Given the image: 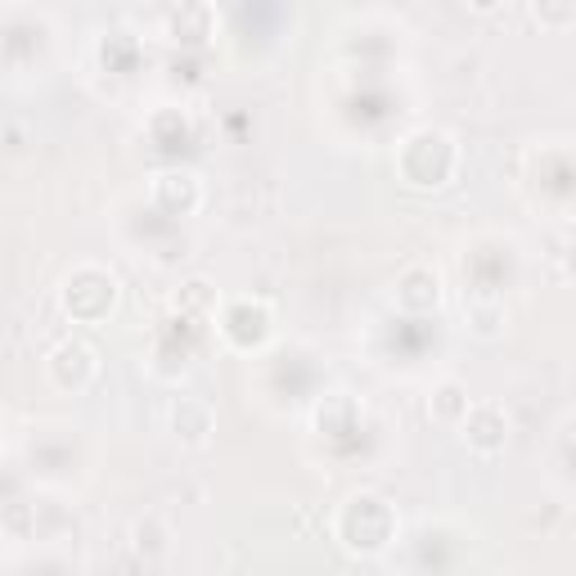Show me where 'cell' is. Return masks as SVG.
Masks as SVG:
<instances>
[{
  "label": "cell",
  "instance_id": "cell-2",
  "mask_svg": "<svg viewBox=\"0 0 576 576\" xmlns=\"http://www.w3.org/2000/svg\"><path fill=\"white\" fill-rule=\"evenodd\" d=\"M172 428H176V442L185 446H203L208 433H212V410L203 401H180L172 410Z\"/></svg>",
  "mask_w": 576,
  "mask_h": 576
},
{
  "label": "cell",
  "instance_id": "cell-4",
  "mask_svg": "<svg viewBox=\"0 0 576 576\" xmlns=\"http://www.w3.org/2000/svg\"><path fill=\"white\" fill-rule=\"evenodd\" d=\"M437 284V275L433 271H410L405 280H401V306H410V311H428V306H437V297L442 293H419V289H433Z\"/></svg>",
  "mask_w": 576,
  "mask_h": 576
},
{
  "label": "cell",
  "instance_id": "cell-1",
  "mask_svg": "<svg viewBox=\"0 0 576 576\" xmlns=\"http://www.w3.org/2000/svg\"><path fill=\"white\" fill-rule=\"evenodd\" d=\"M50 378L59 383V388H72V392H82L86 383L95 378V352L86 348V342H63V348L50 356Z\"/></svg>",
  "mask_w": 576,
  "mask_h": 576
},
{
  "label": "cell",
  "instance_id": "cell-6",
  "mask_svg": "<svg viewBox=\"0 0 576 576\" xmlns=\"http://www.w3.org/2000/svg\"><path fill=\"white\" fill-rule=\"evenodd\" d=\"M437 397H442L437 401V419H455L459 410H469V397H465V388H459V383H446Z\"/></svg>",
  "mask_w": 576,
  "mask_h": 576
},
{
  "label": "cell",
  "instance_id": "cell-7",
  "mask_svg": "<svg viewBox=\"0 0 576 576\" xmlns=\"http://www.w3.org/2000/svg\"><path fill=\"white\" fill-rule=\"evenodd\" d=\"M473 5H478V10H495V0H473Z\"/></svg>",
  "mask_w": 576,
  "mask_h": 576
},
{
  "label": "cell",
  "instance_id": "cell-3",
  "mask_svg": "<svg viewBox=\"0 0 576 576\" xmlns=\"http://www.w3.org/2000/svg\"><path fill=\"white\" fill-rule=\"evenodd\" d=\"M465 437L478 446V450H501L505 446V419L495 405H482L465 419Z\"/></svg>",
  "mask_w": 576,
  "mask_h": 576
},
{
  "label": "cell",
  "instance_id": "cell-5",
  "mask_svg": "<svg viewBox=\"0 0 576 576\" xmlns=\"http://www.w3.org/2000/svg\"><path fill=\"white\" fill-rule=\"evenodd\" d=\"M536 19L545 27H563L576 19V0H536Z\"/></svg>",
  "mask_w": 576,
  "mask_h": 576
}]
</instances>
